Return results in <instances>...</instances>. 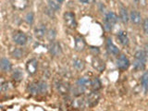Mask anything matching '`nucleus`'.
<instances>
[{
    "label": "nucleus",
    "mask_w": 148,
    "mask_h": 111,
    "mask_svg": "<svg viewBox=\"0 0 148 111\" xmlns=\"http://www.w3.org/2000/svg\"><path fill=\"white\" fill-rule=\"evenodd\" d=\"M118 22V16L114 13V12H108V14L106 15L105 19V27L106 30H111L113 27V25L117 23Z\"/></svg>",
    "instance_id": "f257e3e1"
},
{
    "label": "nucleus",
    "mask_w": 148,
    "mask_h": 111,
    "mask_svg": "<svg viewBox=\"0 0 148 111\" xmlns=\"http://www.w3.org/2000/svg\"><path fill=\"white\" fill-rule=\"evenodd\" d=\"M130 65H131L130 60L125 55H120L117 59V66L121 71H126L130 67Z\"/></svg>",
    "instance_id": "f03ea898"
},
{
    "label": "nucleus",
    "mask_w": 148,
    "mask_h": 111,
    "mask_svg": "<svg viewBox=\"0 0 148 111\" xmlns=\"http://www.w3.org/2000/svg\"><path fill=\"white\" fill-rule=\"evenodd\" d=\"M64 20L67 26L69 28H75L77 23L75 20V15H74L72 12H66L64 14Z\"/></svg>",
    "instance_id": "7ed1b4c3"
},
{
    "label": "nucleus",
    "mask_w": 148,
    "mask_h": 111,
    "mask_svg": "<svg viewBox=\"0 0 148 111\" xmlns=\"http://www.w3.org/2000/svg\"><path fill=\"white\" fill-rule=\"evenodd\" d=\"M13 41L15 44H19V46H24V44H26L28 38L26 34L23 32H16L13 34Z\"/></svg>",
    "instance_id": "20e7f679"
},
{
    "label": "nucleus",
    "mask_w": 148,
    "mask_h": 111,
    "mask_svg": "<svg viewBox=\"0 0 148 111\" xmlns=\"http://www.w3.org/2000/svg\"><path fill=\"white\" fill-rule=\"evenodd\" d=\"M37 68H38V62L35 59H32L26 63V69L30 74H34L37 71Z\"/></svg>",
    "instance_id": "39448f33"
},
{
    "label": "nucleus",
    "mask_w": 148,
    "mask_h": 111,
    "mask_svg": "<svg viewBox=\"0 0 148 111\" xmlns=\"http://www.w3.org/2000/svg\"><path fill=\"white\" fill-rule=\"evenodd\" d=\"M106 49H108V51L110 54H112L114 56H117L118 55V53H120L118 48L117 47L116 44L112 42L111 39H108V41H106Z\"/></svg>",
    "instance_id": "423d86ee"
},
{
    "label": "nucleus",
    "mask_w": 148,
    "mask_h": 111,
    "mask_svg": "<svg viewBox=\"0 0 148 111\" xmlns=\"http://www.w3.org/2000/svg\"><path fill=\"white\" fill-rule=\"evenodd\" d=\"M130 19L131 20V22L136 24V25L140 24L142 22V16H141V14H140V12L137 11V10H133L131 12Z\"/></svg>",
    "instance_id": "0eeeda50"
},
{
    "label": "nucleus",
    "mask_w": 148,
    "mask_h": 111,
    "mask_svg": "<svg viewBox=\"0 0 148 111\" xmlns=\"http://www.w3.org/2000/svg\"><path fill=\"white\" fill-rule=\"evenodd\" d=\"M93 67L97 69L98 71H103L105 69V62L102 59H98V57H94V59L92 61Z\"/></svg>",
    "instance_id": "6e6552de"
},
{
    "label": "nucleus",
    "mask_w": 148,
    "mask_h": 111,
    "mask_svg": "<svg viewBox=\"0 0 148 111\" xmlns=\"http://www.w3.org/2000/svg\"><path fill=\"white\" fill-rule=\"evenodd\" d=\"M146 54L145 51L143 50H139L135 53L134 55V61H136V62H140V63H145L146 62Z\"/></svg>",
    "instance_id": "1a4fd4ad"
},
{
    "label": "nucleus",
    "mask_w": 148,
    "mask_h": 111,
    "mask_svg": "<svg viewBox=\"0 0 148 111\" xmlns=\"http://www.w3.org/2000/svg\"><path fill=\"white\" fill-rule=\"evenodd\" d=\"M50 53L53 56H59L62 53V49H61L60 44L54 42L50 46Z\"/></svg>",
    "instance_id": "9d476101"
},
{
    "label": "nucleus",
    "mask_w": 148,
    "mask_h": 111,
    "mask_svg": "<svg viewBox=\"0 0 148 111\" xmlns=\"http://www.w3.org/2000/svg\"><path fill=\"white\" fill-rule=\"evenodd\" d=\"M0 67L3 71L7 72L11 71V63L9 62V60L6 59V57H2L1 61H0Z\"/></svg>",
    "instance_id": "9b49d317"
},
{
    "label": "nucleus",
    "mask_w": 148,
    "mask_h": 111,
    "mask_svg": "<svg viewBox=\"0 0 148 111\" xmlns=\"http://www.w3.org/2000/svg\"><path fill=\"white\" fill-rule=\"evenodd\" d=\"M85 41L83 40V38L81 37H76L75 38V49L78 52L83 51V49L85 48Z\"/></svg>",
    "instance_id": "f8f14e48"
},
{
    "label": "nucleus",
    "mask_w": 148,
    "mask_h": 111,
    "mask_svg": "<svg viewBox=\"0 0 148 111\" xmlns=\"http://www.w3.org/2000/svg\"><path fill=\"white\" fill-rule=\"evenodd\" d=\"M46 26L43 25V24H41V25L37 26L35 28L34 30V35L36 36V38H43V37L44 36V34H46Z\"/></svg>",
    "instance_id": "ddd939ff"
},
{
    "label": "nucleus",
    "mask_w": 148,
    "mask_h": 111,
    "mask_svg": "<svg viewBox=\"0 0 148 111\" xmlns=\"http://www.w3.org/2000/svg\"><path fill=\"white\" fill-rule=\"evenodd\" d=\"M118 38L120 40V42L123 44V46H127L129 44V37H128V34L125 31H121L118 32Z\"/></svg>",
    "instance_id": "4468645a"
},
{
    "label": "nucleus",
    "mask_w": 148,
    "mask_h": 111,
    "mask_svg": "<svg viewBox=\"0 0 148 111\" xmlns=\"http://www.w3.org/2000/svg\"><path fill=\"white\" fill-rule=\"evenodd\" d=\"M77 83H78V86H79L80 88L84 89V88L87 87V86L91 85V81L88 80L87 78L83 77V78H80V79L78 80Z\"/></svg>",
    "instance_id": "2eb2a0df"
},
{
    "label": "nucleus",
    "mask_w": 148,
    "mask_h": 111,
    "mask_svg": "<svg viewBox=\"0 0 148 111\" xmlns=\"http://www.w3.org/2000/svg\"><path fill=\"white\" fill-rule=\"evenodd\" d=\"M120 20H122V22L127 23L129 22V19H130L129 14H128V12H127V9H124V7H121V9H120Z\"/></svg>",
    "instance_id": "dca6fc26"
},
{
    "label": "nucleus",
    "mask_w": 148,
    "mask_h": 111,
    "mask_svg": "<svg viewBox=\"0 0 148 111\" xmlns=\"http://www.w3.org/2000/svg\"><path fill=\"white\" fill-rule=\"evenodd\" d=\"M73 66L76 69H78V71H81V69H84V62L81 59H76L73 60Z\"/></svg>",
    "instance_id": "f3484780"
},
{
    "label": "nucleus",
    "mask_w": 148,
    "mask_h": 111,
    "mask_svg": "<svg viewBox=\"0 0 148 111\" xmlns=\"http://www.w3.org/2000/svg\"><path fill=\"white\" fill-rule=\"evenodd\" d=\"M141 81H142L143 87L145 90V92H148V71H146L143 74Z\"/></svg>",
    "instance_id": "a211bd4d"
},
{
    "label": "nucleus",
    "mask_w": 148,
    "mask_h": 111,
    "mask_svg": "<svg viewBox=\"0 0 148 111\" xmlns=\"http://www.w3.org/2000/svg\"><path fill=\"white\" fill-rule=\"evenodd\" d=\"M48 6L50 7V9L54 10V11H57L60 9V4L57 3V1H53V0H48Z\"/></svg>",
    "instance_id": "6ab92c4d"
},
{
    "label": "nucleus",
    "mask_w": 148,
    "mask_h": 111,
    "mask_svg": "<svg viewBox=\"0 0 148 111\" xmlns=\"http://www.w3.org/2000/svg\"><path fill=\"white\" fill-rule=\"evenodd\" d=\"M29 91H30V93L32 94H38L40 92V90H39V84H37V83H32V84H30V86H29Z\"/></svg>",
    "instance_id": "aec40b11"
},
{
    "label": "nucleus",
    "mask_w": 148,
    "mask_h": 111,
    "mask_svg": "<svg viewBox=\"0 0 148 111\" xmlns=\"http://www.w3.org/2000/svg\"><path fill=\"white\" fill-rule=\"evenodd\" d=\"M57 90H59L61 94H66L69 91V85L63 83H60L57 85Z\"/></svg>",
    "instance_id": "412c9836"
},
{
    "label": "nucleus",
    "mask_w": 148,
    "mask_h": 111,
    "mask_svg": "<svg viewBox=\"0 0 148 111\" xmlns=\"http://www.w3.org/2000/svg\"><path fill=\"white\" fill-rule=\"evenodd\" d=\"M56 36H57V32L54 30V29H50L46 34V37L49 41H54Z\"/></svg>",
    "instance_id": "4be33fe9"
},
{
    "label": "nucleus",
    "mask_w": 148,
    "mask_h": 111,
    "mask_svg": "<svg viewBox=\"0 0 148 111\" xmlns=\"http://www.w3.org/2000/svg\"><path fill=\"white\" fill-rule=\"evenodd\" d=\"M22 77H23V74L22 72L20 71V69H16V71H14L13 73V78L16 80V81H20L22 79Z\"/></svg>",
    "instance_id": "5701e85b"
},
{
    "label": "nucleus",
    "mask_w": 148,
    "mask_h": 111,
    "mask_svg": "<svg viewBox=\"0 0 148 111\" xmlns=\"http://www.w3.org/2000/svg\"><path fill=\"white\" fill-rule=\"evenodd\" d=\"M91 85H92V87L94 89V90H97V89H99L101 87V83H100V81L98 79H94L93 81H91Z\"/></svg>",
    "instance_id": "b1692460"
},
{
    "label": "nucleus",
    "mask_w": 148,
    "mask_h": 111,
    "mask_svg": "<svg viewBox=\"0 0 148 111\" xmlns=\"http://www.w3.org/2000/svg\"><path fill=\"white\" fill-rule=\"evenodd\" d=\"M39 90H40V93H46L47 91V84L44 81H41L39 83Z\"/></svg>",
    "instance_id": "393cba45"
},
{
    "label": "nucleus",
    "mask_w": 148,
    "mask_h": 111,
    "mask_svg": "<svg viewBox=\"0 0 148 111\" xmlns=\"http://www.w3.org/2000/svg\"><path fill=\"white\" fill-rule=\"evenodd\" d=\"M143 32H145L146 34H148V19L147 18H145L143 22Z\"/></svg>",
    "instance_id": "a878e982"
},
{
    "label": "nucleus",
    "mask_w": 148,
    "mask_h": 111,
    "mask_svg": "<svg viewBox=\"0 0 148 111\" xmlns=\"http://www.w3.org/2000/svg\"><path fill=\"white\" fill-rule=\"evenodd\" d=\"M26 22L29 24H32V22H34V14H32V12H30V13H28L26 15Z\"/></svg>",
    "instance_id": "bb28decb"
},
{
    "label": "nucleus",
    "mask_w": 148,
    "mask_h": 111,
    "mask_svg": "<svg viewBox=\"0 0 148 111\" xmlns=\"http://www.w3.org/2000/svg\"><path fill=\"white\" fill-rule=\"evenodd\" d=\"M13 57L16 59H20L22 57V51L20 49H15V51L13 53Z\"/></svg>",
    "instance_id": "cd10ccee"
},
{
    "label": "nucleus",
    "mask_w": 148,
    "mask_h": 111,
    "mask_svg": "<svg viewBox=\"0 0 148 111\" xmlns=\"http://www.w3.org/2000/svg\"><path fill=\"white\" fill-rule=\"evenodd\" d=\"M145 54H146V56L148 57V44H145Z\"/></svg>",
    "instance_id": "c85d7f7f"
},
{
    "label": "nucleus",
    "mask_w": 148,
    "mask_h": 111,
    "mask_svg": "<svg viewBox=\"0 0 148 111\" xmlns=\"http://www.w3.org/2000/svg\"><path fill=\"white\" fill-rule=\"evenodd\" d=\"M79 1L81 2V3H83V4H87V3H89L90 0H79Z\"/></svg>",
    "instance_id": "c756f323"
},
{
    "label": "nucleus",
    "mask_w": 148,
    "mask_h": 111,
    "mask_svg": "<svg viewBox=\"0 0 148 111\" xmlns=\"http://www.w3.org/2000/svg\"><path fill=\"white\" fill-rule=\"evenodd\" d=\"M56 1H57V3H59V4H62V3L64 2V0H56Z\"/></svg>",
    "instance_id": "7c9ffc66"
}]
</instances>
